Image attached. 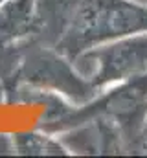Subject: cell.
<instances>
[{
    "instance_id": "cell-1",
    "label": "cell",
    "mask_w": 147,
    "mask_h": 158,
    "mask_svg": "<svg viewBox=\"0 0 147 158\" xmlns=\"http://www.w3.org/2000/svg\"><path fill=\"white\" fill-rule=\"evenodd\" d=\"M147 33V7L134 0H79L55 50L66 59L110 40Z\"/></svg>"
},
{
    "instance_id": "cell-2",
    "label": "cell",
    "mask_w": 147,
    "mask_h": 158,
    "mask_svg": "<svg viewBox=\"0 0 147 158\" xmlns=\"http://www.w3.org/2000/svg\"><path fill=\"white\" fill-rule=\"evenodd\" d=\"M75 72L98 94L147 72V33L88 48L72 59Z\"/></svg>"
},
{
    "instance_id": "cell-3",
    "label": "cell",
    "mask_w": 147,
    "mask_h": 158,
    "mask_svg": "<svg viewBox=\"0 0 147 158\" xmlns=\"http://www.w3.org/2000/svg\"><path fill=\"white\" fill-rule=\"evenodd\" d=\"M15 149L20 155H65L66 147L46 134H17L13 138Z\"/></svg>"
},
{
    "instance_id": "cell-4",
    "label": "cell",
    "mask_w": 147,
    "mask_h": 158,
    "mask_svg": "<svg viewBox=\"0 0 147 158\" xmlns=\"http://www.w3.org/2000/svg\"><path fill=\"white\" fill-rule=\"evenodd\" d=\"M140 143H142V149H147V118L144 123V129H142V134H140Z\"/></svg>"
},
{
    "instance_id": "cell-5",
    "label": "cell",
    "mask_w": 147,
    "mask_h": 158,
    "mask_svg": "<svg viewBox=\"0 0 147 158\" xmlns=\"http://www.w3.org/2000/svg\"><path fill=\"white\" fill-rule=\"evenodd\" d=\"M134 2H138V4H142V6H145L147 7V0H134Z\"/></svg>"
}]
</instances>
